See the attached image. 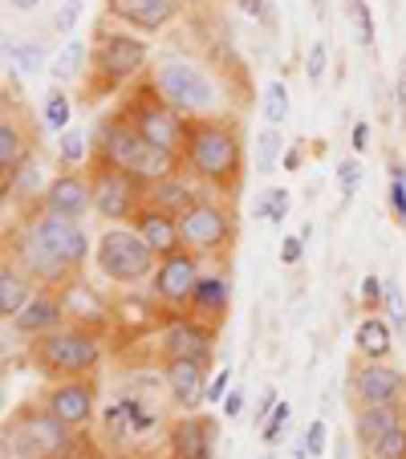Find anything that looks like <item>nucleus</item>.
I'll use <instances>...</instances> for the list:
<instances>
[{
    "mask_svg": "<svg viewBox=\"0 0 406 459\" xmlns=\"http://www.w3.org/2000/svg\"><path fill=\"white\" fill-rule=\"evenodd\" d=\"M4 260H13L37 289H65L90 260V232L78 220H61L33 204L4 236Z\"/></svg>",
    "mask_w": 406,
    "mask_h": 459,
    "instance_id": "obj_1",
    "label": "nucleus"
},
{
    "mask_svg": "<svg viewBox=\"0 0 406 459\" xmlns=\"http://www.w3.org/2000/svg\"><path fill=\"white\" fill-rule=\"evenodd\" d=\"M183 171L216 195H240L244 187V143L232 118H191L187 143L179 151Z\"/></svg>",
    "mask_w": 406,
    "mask_h": 459,
    "instance_id": "obj_2",
    "label": "nucleus"
},
{
    "mask_svg": "<svg viewBox=\"0 0 406 459\" xmlns=\"http://www.w3.org/2000/svg\"><path fill=\"white\" fill-rule=\"evenodd\" d=\"M94 159H102V163H110V167H118V171L134 175V179H139L147 191L155 187V183H163V179H171V175L183 171L179 155L155 147V143H151L147 134H139V130L130 126L118 110L106 114V118L98 122V130H94Z\"/></svg>",
    "mask_w": 406,
    "mask_h": 459,
    "instance_id": "obj_3",
    "label": "nucleus"
},
{
    "mask_svg": "<svg viewBox=\"0 0 406 459\" xmlns=\"http://www.w3.org/2000/svg\"><path fill=\"white\" fill-rule=\"evenodd\" d=\"M102 338L94 333V325H78L65 321L57 330H49L45 338L29 342V358L49 382H70V378H94L102 366Z\"/></svg>",
    "mask_w": 406,
    "mask_h": 459,
    "instance_id": "obj_4",
    "label": "nucleus"
},
{
    "mask_svg": "<svg viewBox=\"0 0 406 459\" xmlns=\"http://www.w3.org/2000/svg\"><path fill=\"white\" fill-rule=\"evenodd\" d=\"M73 435L78 431L57 423L41 403H29L17 415H9V423L0 431V451H4V459H61Z\"/></svg>",
    "mask_w": 406,
    "mask_h": 459,
    "instance_id": "obj_5",
    "label": "nucleus"
},
{
    "mask_svg": "<svg viewBox=\"0 0 406 459\" xmlns=\"http://www.w3.org/2000/svg\"><path fill=\"white\" fill-rule=\"evenodd\" d=\"M151 86L183 114V118H208L216 114V102H220V86L212 82V74L195 61H183V57H163L155 61L151 70Z\"/></svg>",
    "mask_w": 406,
    "mask_h": 459,
    "instance_id": "obj_6",
    "label": "nucleus"
},
{
    "mask_svg": "<svg viewBox=\"0 0 406 459\" xmlns=\"http://www.w3.org/2000/svg\"><path fill=\"white\" fill-rule=\"evenodd\" d=\"M94 264L110 285H143L155 277L159 256L130 224H110L94 244Z\"/></svg>",
    "mask_w": 406,
    "mask_h": 459,
    "instance_id": "obj_7",
    "label": "nucleus"
},
{
    "mask_svg": "<svg viewBox=\"0 0 406 459\" xmlns=\"http://www.w3.org/2000/svg\"><path fill=\"white\" fill-rule=\"evenodd\" d=\"M183 248H191L203 260H228L236 248V216L216 191H199V200L179 216Z\"/></svg>",
    "mask_w": 406,
    "mask_h": 459,
    "instance_id": "obj_8",
    "label": "nucleus"
},
{
    "mask_svg": "<svg viewBox=\"0 0 406 459\" xmlns=\"http://www.w3.org/2000/svg\"><path fill=\"white\" fill-rule=\"evenodd\" d=\"M118 114L130 122V126L139 130V134H147L155 147L171 151V155H179L183 143H187V126L191 118H183L179 110H175L171 102H167L163 94H159L151 82H139V86L126 94V102L118 106Z\"/></svg>",
    "mask_w": 406,
    "mask_h": 459,
    "instance_id": "obj_9",
    "label": "nucleus"
},
{
    "mask_svg": "<svg viewBox=\"0 0 406 459\" xmlns=\"http://www.w3.org/2000/svg\"><path fill=\"white\" fill-rule=\"evenodd\" d=\"M151 49L143 37H134L130 29H102L90 45V74H94L98 90H122L130 82H139L147 74Z\"/></svg>",
    "mask_w": 406,
    "mask_h": 459,
    "instance_id": "obj_10",
    "label": "nucleus"
},
{
    "mask_svg": "<svg viewBox=\"0 0 406 459\" xmlns=\"http://www.w3.org/2000/svg\"><path fill=\"white\" fill-rule=\"evenodd\" d=\"M86 175L90 187H94V212L106 224H134V216L147 208V187L134 175L118 171V167L102 163V159H94L86 167Z\"/></svg>",
    "mask_w": 406,
    "mask_h": 459,
    "instance_id": "obj_11",
    "label": "nucleus"
},
{
    "mask_svg": "<svg viewBox=\"0 0 406 459\" xmlns=\"http://www.w3.org/2000/svg\"><path fill=\"white\" fill-rule=\"evenodd\" d=\"M199 277H203V256H195L191 248L171 252V256L159 260L155 277L147 281L151 301H155L163 313H187L191 301H195Z\"/></svg>",
    "mask_w": 406,
    "mask_h": 459,
    "instance_id": "obj_12",
    "label": "nucleus"
},
{
    "mask_svg": "<svg viewBox=\"0 0 406 459\" xmlns=\"http://www.w3.org/2000/svg\"><path fill=\"white\" fill-rule=\"evenodd\" d=\"M159 358H187V362H203L212 370L216 358V325L191 317V313H167L159 325Z\"/></svg>",
    "mask_w": 406,
    "mask_h": 459,
    "instance_id": "obj_13",
    "label": "nucleus"
},
{
    "mask_svg": "<svg viewBox=\"0 0 406 459\" xmlns=\"http://www.w3.org/2000/svg\"><path fill=\"white\" fill-rule=\"evenodd\" d=\"M350 394L354 407H394L406 403V374L390 362H358L350 370Z\"/></svg>",
    "mask_w": 406,
    "mask_h": 459,
    "instance_id": "obj_14",
    "label": "nucleus"
},
{
    "mask_svg": "<svg viewBox=\"0 0 406 459\" xmlns=\"http://www.w3.org/2000/svg\"><path fill=\"white\" fill-rule=\"evenodd\" d=\"M41 407L49 411L57 423H65L70 431H86L90 419L98 411V386L94 378H70V382H53L41 394Z\"/></svg>",
    "mask_w": 406,
    "mask_h": 459,
    "instance_id": "obj_15",
    "label": "nucleus"
},
{
    "mask_svg": "<svg viewBox=\"0 0 406 459\" xmlns=\"http://www.w3.org/2000/svg\"><path fill=\"white\" fill-rule=\"evenodd\" d=\"M41 204L45 212H53V216L61 220H86L90 212H94V187H90V175L82 171H57L49 183L41 187Z\"/></svg>",
    "mask_w": 406,
    "mask_h": 459,
    "instance_id": "obj_16",
    "label": "nucleus"
},
{
    "mask_svg": "<svg viewBox=\"0 0 406 459\" xmlns=\"http://www.w3.org/2000/svg\"><path fill=\"white\" fill-rule=\"evenodd\" d=\"M208 366L187 362V358H167L163 362V390L167 399L179 407V415H195L208 403Z\"/></svg>",
    "mask_w": 406,
    "mask_h": 459,
    "instance_id": "obj_17",
    "label": "nucleus"
},
{
    "mask_svg": "<svg viewBox=\"0 0 406 459\" xmlns=\"http://www.w3.org/2000/svg\"><path fill=\"white\" fill-rule=\"evenodd\" d=\"M183 13V0H106V17L126 25L130 33H163Z\"/></svg>",
    "mask_w": 406,
    "mask_h": 459,
    "instance_id": "obj_18",
    "label": "nucleus"
},
{
    "mask_svg": "<svg viewBox=\"0 0 406 459\" xmlns=\"http://www.w3.org/2000/svg\"><path fill=\"white\" fill-rule=\"evenodd\" d=\"M220 443V423L212 415H179L167 427V447L171 459H216Z\"/></svg>",
    "mask_w": 406,
    "mask_h": 459,
    "instance_id": "obj_19",
    "label": "nucleus"
},
{
    "mask_svg": "<svg viewBox=\"0 0 406 459\" xmlns=\"http://www.w3.org/2000/svg\"><path fill=\"white\" fill-rule=\"evenodd\" d=\"M65 321H70L65 293H61V289H37V297L21 309V317L9 321V333H17V338H25V342H37V338H45L49 330L65 325Z\"/></svg>",
    "mask_w": 406,
    "mask_h": 459,
    "instance_id": "obj_20",
    "label": "nucleus"
},
{
    "mask_svg": "<svg viewBox=\"0 0 406 459\" xmlns=\"http://www.w3.org/2000/svg\"><path fill=\"white\" fill-rule=\"evenodd\" d=\"M155 423H159V411L143 399L139 390H118L114 403L102 411V427L114 439H122V435H147Z\"/></svg>",
    "mask_w": 406,
    "mask_h": 459,
    "instance_id": "obj_21",
    "label": "nucleus"
},
{
    "mask_svg": "<svg viewBox=\"0 0 406 459\" xmlns=\"http://www.w3.org/2000/svg\"><path fill=\"white\" fill-rule=\"evenodd\" d=\"M228 309H232V273L228 264H216V269H203L199 277V289H195V301H191V317L208 321V325H224Z\"/></svg>",
    "mask_w": 406,
    "mask_h": 459,
    "instance_id": "obj_22",
    "label": "nucleus"
},
{
    "mask_svg": "<svg viewBox=\"0 0 406 459\" xmlns=\"http://www.w3.org/2000/svg\"><path fill=\"white\" fill-rule=\"evenodd\" d=\"M134 232L147 240V248L155 252L159 260L163 256H171V252H179L183 248V236H179V216H171V212H159V208H143L139 216H134Z\"/></svg>",
    "mask_w": 406,
    "mask_h": 459,
    "instance_id": "obj_23",
    "label": "nucleus"
},
{
    "mask_svg": "<svg viewBox=\"0 0 406 459\" xmlns=\"http://www.w3.org/2000/svg\"><path fill=\"white\" fill-rule=\"evenodd\" d=\"M25 163H29V130L4 106V114H0V179L9 183Z\"/></svg>",
    "mask_w": 406,
    "mask_h": 459,
    "instance_id": "obj_24",
    "label": "nucleus"
},
{
    "mask_svg": "<svg viewBox=\"0 0 406 459\" xmlns=\"http://www.w3.org/2000/svg\"><path fill=\"white\" fill-rule=\"evenodd\" d=\"M354 346L366 362H386L390 350H394V325L382 313H366L354 325Z\"/></svg>",
    "mask_w": 406,
    "mask_h": 459,
    "instance_id": "obj_25",
    "label": "nucleus"
},
{
    "mask_svg": "<svg viewBox=\"0 0 406 459\" xmlns=\"http://www.w3.org/2000/svg\"><path fill=\"white\" fill-rule=\"evenodd\" d=\"M406 419V403H394V407H358L354 411V439L358 447H374L386 431H394Z\"/></svg>",
    "mask_w": 406,
    "mask_h": 459,
    "instance_id": "obj_26",
    "label": "nucleus"
},
{
    "mask_svg": "<svg viewBox=\"0 0 406 459\" xmlns=\"http://www.w3.org/2000/svg\"><path fill=\"white\" fill-rule=\"evenodd\" d=\"M199 191L203 187H199L187 171H179V175H171V179L155 183V187L147 191V204L151 208H159V212H171V216H183V212L199 200Z\"/></svg>",
    "mask_w": 406,
    "mask_h": 459,
    "instance_id": "obj_27",
    "label": "nucleus"
},
{
    "mask_svg": "<svg viewBox=\"0 0 406 459\" xmlns=\"http://www.w3.org/2000/svg\"><path fill=\"white\" fill-rule=\"evenodd\" d=\"M33 297H37V285L13 264V260H4V264H0V317H4V325L17 321L21 309H25Z\"/></svg>",
    "mask_w": 406,
    "mask_h": 459,
    "instance_id": "obj_28",
    "label": "nucleus"
},
{
    "mask_svg": "<svg viewBox=\"0 0 406 459\" xmlns=\"http://www.w3.org/2000/svg\"><path fill=\"white\" fill-rule=\"evenodd\" d=\"M86 65H90V45L82 37H70V41L61 45L57 57L49 61V78L65 86V82H78L86 74Z\"/></svg>",
    "mask_w": 406,
    "mask_h": 459,
    "instance_id": "obj_29",
    "label": "nucleus"
},
{
    "mask_svg": "<svg viewBox=\"0 0 406 459\" xmlns=\"http://www.w3.org/2000/svg\"><path fill=\"white\" fill-rule=\"evenodd\" d=\"M285 167V134L281 126H264L256 134V175H272Z\"/></svg>",
    "mask_w": 406,
    "mask_h": 459,
    "instance_id": "obj_30",
    "label": "nucleus"
},
{
    "mask_svg": "<svg viewBox=\"0 0 406 459\" xmlns=\"http://www.w3.org/2000/svg\"><path fill=\"white\" fill-rule=\"evenodd\" d=\"M57 151H61V163H65V167L94 163V134H90V130H82V126H70L65 134H61Z\"/></svg>",
    "mask_w": 406,
    "mask_h": 459,
    "instance_id": "obj_31",
    "label": "nucleus"
},
{
    "mask_svg": "<svg viewBox=\"0 0 406 459\" xmlns=\"http://www.w3.org/2000/svg\"><path fill=\"white\" fill-rule=\"evenodd\" d=\"M4 57H9V70L17 74L45 70V45L37 41H4Z\"/></svg>",
    "mask_w": 406,
    "mask_h": 459,
    "instance_id": "obj_32",
    "label": "nucleus"
},
{
    "mask_svg": "<svg viewBox=\"0 0 406 459\" xmlns=\"http://www.w3.org/2000/svg\"><path fill=\"white\" fill-rule=\"evenodd\" d=\"M289 208H293V195H289V187H277V191H264L256 204H252V216L256 220H268L272 228L285 224Z\"/></svg>",
    "mask_w": 406,
    "mask_h": 459,
    "instance_id": "obj_33",
    "label": "nucleus"
},
{
    "mask_svg": "<svg viewBox=\"0 0 406 459\" xmlns=\"http://www.w3.org/2000/svg\"><path fill=\"white\" fill-rule=\"evenodd\" d=\"M260 110H264L268 126H285V118H289V86L281 78H272L264 86V102H260Z\"/></svg>",
    "mask_w": 406,
    "mask_h": 459,
    "instance_id": "obj_34",
    "label": "nucleus"
},
{
    "mask_svg": "<svg viewBox=\"0 0 406 459\" xmlns=\"http://www.w3.org/2000/svg\"><path fill=\"white\" fill-rule=\"evenodd\" d=\"M70 114H73V106H70V98L61 94V90H49V94H45L41 118H45V126H49V130L65 134V130H70Z\"/></svg>",
    "mask_w": 406,
    "mask_h": 459,
    "instance_id": "obj_35",
    "label": "nucleus"
},
{
    "mask_svg": "<svg viewBox=\"0 0 406 459\" xmlns=\"http://www.w3.org/2000/svg\"><path fill=\"white\" fill-rule=\"evenodd\" d=\"M366 459H406V419L394 427V431H386L374 447L362 451Z\"/></svg>",
    "mask_w": 406,
    "mask_h": 459,
    "instance_id": "obj_36",
    "label": "nucleus"
},
{
    "mask_svg": "<svg viewBox=\"0 0 406 459\" xmlns=\"http://www.w3.org/2000/svg\"><path fill=\"white\" fill-rule=\"evenodd\" d=\"M289 423H293V407L281 399L277 411H272V415L264 419V427H260V443H264V447H277V443L289 435Z\"/></svg>",
    "mask_w": 406,
    "mask_h": 459,
    "instance_id": "obj_37",
    "label": "nucleus"
},
{
    "mask_svg": "<svg viewBox=\"0 0 406 459\" xmlns=\"http://www.w3.org/2000/svg\"><path fill=\"white\" fill-rule=\"evenodd\" d=\"M346 17H350V25H354L358 45H362V49H370V45H374V13H370V4H366V0H350Z\"/></svg>",
    "mask_w": 406,
    "mask_h": 459,
    "instance_id": "obj_38",
    "label": "nucleus"
},
{
    "mask_svg": "<svg viewBox=\"0 0 406 459\" xmlns=\"http://www.w3.org/2000/svg\"><path fill=\"white\" fill-rule=\"evenodd\" d=\"M382 309H386V321L394 325V333H406V301L394 281H386V301H382Z\"/></svg>",
    "mask_w": 406,
    "mask_h": 459,
    "instance_id": "obj_39",
    "label": "nucleus"
},
{
    "mask_svg": "<svg viewBox=\"0 0 406 459\" xmlns=\"http://www.w3.org/2000/svg\"><path fill=\"white\" fill-rule=\"evenodd\" d=\"M358 183H362V163H358V159H341V163H337V187H341V200H354Z\"/></svg>",
    "mask_w": 406,
    "mask_h": 459,
    "instance_id": "obj_40",
    "label": "nucleus"
},
{
    "mask_svg": "<svg viewBox=\"0 0 406 459\" xmlns=\"http://www.w3.org/2000/svg\"><path fill=\"white\" fill-rule=\"evenodd\" d=\"M390 212L406 224V171H402V163L390 167Z\"/></svg>",
    "mask_w": 406,
    "mask_h": 459,
    "instance_id": "obj_41",
    "label": "nucleus"
},
{
    "mask_svg": "<svg viewBox=\"0 0 406 459\" xmlns=\"http://www.w3.org/2000/svg\"><path fill=\"white\" fill-rule=\"evenodd\" d=\"M301 439H305V451H309V459H321V455H325V447H329V427L321 423V419H313L309 431H305Z\"/></svg>",
    "mask_w": 406,
    "mask_h": 459,
    "instance_id": "obj_42",
    "label": "nucleus"
},
{
    "mask_svg": "<svg viewBox=\"0 0 406 459\" xmlns=\"http://www.w3.org/2000/svg\"><path fill=\"white\" fill-rule=\"evenodd\" d=\"M382 301H386V281L382 277H362V305H366V313H378L382 309Z\"/></svg>",
    "mask_w": 406,
    "mask_h": 459,
    "instance_id": "obj_43",
    "label": "nucleus"
},
{
    "mask_svg": "<svg viewBox=\"0 0 406 459\" xmlns=\"http://www.w3.org/2000/svg\"><path fill=\"white\" fill-rule=\"evenodd\" d=\"M325 65H329V45L325 41H313L309 45V61H305V74H309L313 86L325 78Z\"/></svg>",
    "mask_w": 406,
    "mask_h": 459,
    "instance_id": "obj_44",
    "label": "nucleus"
},
{
    "mask_svg": "<svg viewBox=\"0 0 406 459\" xmlns=\"http://www.w3.org/2000/svg\"><path fill=\"white\" fill-rule=\"evenodd\" d=\"M277 394H281L277 386H264V390H260V403H256V411H252V423H256V427H264V419L277 411V403H281Z\"/></svg>",
    "mask_w": 406,
    "mask_h": 459,
    "instance_id": "obj_45",
    "label": "nucleus"
},
{
    "mask_svg": "<svg viewBox=\"0 0 406 459\" xmlns=\"http://www.w3.org/2000/svg\"><path fill=\"white\" fill-rule=\"evenodd\" d=\"M82 9H86V0H65V4H61V13H57V29H61V33H73Z\"/></svg>",
    "mask_w": 406,
    "mask_h": 459,
    "instance_id": "obj_46",
    "label": "nucleus"
},
{
    "mask_svg": "<svg viewBox=\"0 0 406 459\" xmlns=\"http://www.w3.org/2000/svg\"><path fill=\"white\" fill-rule=\"evenodd\" d=\"M228 390H232V370H216L208 382V403H224Z\"/></svg>",
    "mask_w": 406,
    "mask_h": 459,
    "instance_id": "obj_47",
    "label": "nucleus"
},
{
    "mask_svg": "<svg viewBox=\"0 0 406 459\" xmlns=\"http://www.w3.org/2000/svg\"><path fill=\"white\" fill-rule=\"evenodd\" d=\"M301 256H305V240L301 236H285L281 240V264H301Z\"/></svg>",
    "mask_w": 406,
    "mask_h": 459,
    "instance_id": "obj_48",
    "label": "nucleus"
},
{
    "mask_svg": "<svg viewBox=\"0 0 406 459\" xmlns=\"http://www.w3.org/2000/svg\"><path fill=\"white\" fill-rule=\"evenodd\" d=\"M236 9H240L244 17H252V21H264V25H272V13H268V0H236Z\"/></svg>",
    "mask_w": 406,
    "mask_h": 459,
    "instance_id": "obj_49",
    "label": "nucleus"
},
{
    "mask_svg": "<svg viewBox=\"0 0 406 459\" xmlns=\"http://www.w3.org/2000/svg\"><path fill=\"white\" fill-rule=\"evenodd\" d=\"M394 106H398V122L406 126V53H402V65H398V78H394Z\"/></svg>",
    "mask_w": 406,
    "mask_h": 459,
    "instance_id": "obj_50",
    "label": "nucleus"
},
{
    "mask_svg": "<svg viewBox=\"0 0 406 459\" xmlns=\"http://www.w3.org/2000/svg\"><path fill=\"white\" fill-rule=\"evenodd\" d=\"M350 147H354V155H366V151H370V122H354Z\"/></svg>",
    "mask_w": 406,
    "mask_h": 459,
    "instance_id": "obj_51",
    "label": "nucleus"
},
{
    "mask_svg": "<svg viewBox=\"0 0 406 459\" xmlns=\"http://www.w3.org/2000/svg\"><path fill=\"white\" fill-rule=\"evenodd\" d=\"M244 407H248V399H244V390H228L224 399V419H240Z\"/></svg>",
    "mask_w": 406,
    "mask_h": 459,
    "instance_id": "obj_52",
    "label": "nucleus"
},
{
    "mask_svg": "<svg viewBox=\"0 0 406 459\" xmlns=\"http://www.w3.org/2000/svg\"><path fill=\"white\" fill-rule=\"evenodd\" d=\"M301 167V147H289L285 151V171H297Z\"/></svg>",
    "mask_w": 406,
    "mask_h": 459,
    "instance_id": "obj_53",
    "label": "nucleus"
},
{
    "mask_svg": "<svg viewBox=\"0 0 406 459\" xmlns=\"http://www.w3.org/2000/svg\"><path fill=\"white\" fill-rule=\"evenodd\" d=\"M9 4H13V9H17V13H33L37 4H41V0H9Z\"/></svg>",
    "mask_w": 406,
    "mask_h": 459,
    "instance_id": "obj_54",
    "label": "nucleus"
},
{
    "mask_svg": "<svg viewBox=\"0 0 406 459\" xmlns=\"http://www.w3.org/2000/svg\"><path fill=\"white\" fill-rule=\"evenodd\" d=\"M260 459H277V455H260Z\"/></svg>",
    "mask_w": 406,
    "mask_h": 459,
    "instance_id": "obj_55",
    "label": "nucleus"
}]
</instances>
